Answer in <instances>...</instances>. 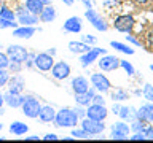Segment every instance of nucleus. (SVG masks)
Returning <instances> with one entry per match:
<instances>
[{
    "label": "nucleus",
    "instance_id": "f257e3e1",
    "mask_svg": "<svg viewBox=\"0 0 153 143\" xmlns=\"http://www.w3.org/2000/svg\"><path fill=\"white\" fill-rule=\"evenodd\" d=\"M80 118L76 116V113L70 108H61L59 111H56L54 118V126L56 127H76Z\"/></svg>",
    "mask_w": 153,
    "mask_h": 143
},
{
    "label": "nucleus",
    "instance_id": "f03ea898",
    "mask_svg": "<svg viewBox=\"0 0 153 143\" xmlns=\"http://www.w3.org/2000/svg\"><path fill=\"white\" fill-rule=\"evenodd\" d=\"M134 26H136V18H134V14H131V13L118 14V16L113 19L115 30H118L121 33H132Z\"/></svg>",
    "mask_w": 153,
    "mask_h": 143
},
{
    "label": "nucleus",
    "instance_id": "7ed1b4c3",
    "mask_svg": "<svg viewBox=\"0 0 153 143\" xmlns=\"http://www.w3.org/2000/svg\"><path fill=\"white\" fill-rule=\"evenodd\" d=\"M21 108H22L24 116H27L30 119H35V118H38V114H40L42 105H40V102H38L35 97H30V95H29V97L24 99Z\"/></svg>",
    "mask_w": 153,
    "mask_h": 143
},
{
    "label": "nucleus",
    "instance_id": "20e7f679",
    "mask_svg": "<svg viewBox=\"0 0 153 143\" xmlns=\"http://www.w3.org/2000/svg\"><path fill=\"white\" fill-rule=\"evenodd\" d=\"M7 56L10 60L13 62H19V64H24L29 57V51L21 45H10L7 48Z\"/></svg>",
    "mask_w": 153,
    "mask_h": 143
},
{
    "label": "nucleus",
    "instance_id": "39448f33",
    "mask_svg": "<svg viewBox=\"0 0 153 143\" xmlns=\"http://www.w3.org/2000/svg\"><path fill=\"white\" fill-rule=\"evenodd\" d=\"M85 18L88 19L89 24L96 29V30H99V32H107V30H108V24L105 22L104 18L100 16L97 11H94L93 8H91V10H86V11H85Z\"/></svg>",
    "mask_w": 153,
    "mask_h": 143
},
{
    "label": "nucleus",
    "instance_id": "423d86ee",
    "mask_svg": "<svg viewBox=\"0 0 153 143\" xmlns=\"http://www.w3.org/2000/svg\"><path fill=\"white\" fill-rule=\"evenodd\" d=\"M14 13H16V19H18L19 26H37L38 21H40V18L37 14H32L26 7L18 8Z\"/></svg>",
    "mask_w": 153,
    "mask_h": 143
},
{
    "label": "nucleus",
    "instance_id": "0eeeda50",
    "mask_svg": "<svg viewBox=\"0 0 153 143\" xmlns=\"http://www.w3.org/2000/svg\"><path fill=\"white\" fill-rule=\"evenodd\" d=\"M81 129H85L89 135H100L105 130V124L104 121H96V119H91L86 116L81 119Z\"/></svg>",
    "mask_w": 153,
    "mask_h": 143
},
{
    "label": "nucleus",
    "instance_id": "6e6552de",
    "mask_svg": "<svg viewBox=\"0 0 153 143\" xmlns=\"http://www.w3.org/2000/svg\"><path fill=\"white\" fill-rule=\"evenodd\" d=\"M91 84L96 91H99L100 94H105L112 89V84H110L108 78L102 73H93L91 75Z\"/></svg>",
    "mask_w": 153,
    "mask_h": 143
},
{
    "label": "nucleus",
    "instance_id": "1a4fd4ad",
    "mask_svg": "<svg viewBox=\"0 0 153 143\" xmlns=\"http://www.w3.org/2000/svg\"><path fill=\"white\" fill-rule=\"evenodd\" d=\"M33 65L42 72H51L53 65H54V59L48 52H38V54H35V59H33Z\"/></svg>",
    "mask_w": 153,
    "mask_h": 143
},
{
    "label": "nucleus",
    "instance_id": "9d476101",
    "mask_svg": "<svg viewBox=\"0 0 153 143\" xmlns=\"http://www.w3.org/2000/svg\"><path fill=\"white\" fill-rule=\"evenodd\" d=\"M131 133V127L128 126L126 122L118 121L112 124V133H110V138L112 140H126Z\"/></svg>",
    "mask_w": 153,
    "mask_h": 143
},
{
    "label": "nucleus",
    "instance_id": "9b49d317",
    "mask_svg": "<svg viewBox=\"0 0 153 143\" xmlns=\"http://www.w3.org/2000/svg\"><path fill=\"white\" fill-rule=\"evenodd\" d=\"M100 54H102V56L107 54V49H105V48H91L88 52L81 54V57H80V64H81V67H83V69L89 67L94 60H97V57H99Z\"/></svg>",
    "mask_w": 153,
    "mask_h": 143
},
{
    "label": "nucleus",
    "instance_id": "f8f14e48",
    "mask_svg": "<svg viewBox=\"0 0 153 143\" xmlns=\"http://www.w3.org/2000/svg\"><path fill=\"white\" fill-rule=\"evenodd\" d=\"M120 60H121V59H118L117 56L104 54L97 60V64H99V69L102 70V72H113V70H117L118 67H120Z\"/></svg>",
    "mask_w": 153,
    "mask_h": 143
},
{
    "label": "nucleus",
    "instance_id": "ddd939ff",
    "mask_svg": "<svg viewBox=\"0 0 153 143\" xmlns=\"http://www.w3.org/2000/svg\"><path fill=\"white\" fill-rule=\"evenodd\" d=\"M51 76L54 80H59V81L69 78L70 76V65L64 60L54 62V65H53V69H51Z\"/></svg>",
    "mask_w": 153,
    "mask_h": 143
},
{
    "label": "nucleus",
    "instance_id": "4468645a",
    "mask_svg": "<svg viewBox=\"0 0 153 143\" xmlns=\"http://www.w3.org/2000/svg\"><path fill=\"white\" fill-rule=\"evenodd\" d=\"M107 108H105V105H97V103H91L88 105V108H86V116L91 118V119H96V121H104L105 118H107Z\"/></svg>",
    "mask_w": 153,
    "mask_h": 143
},
{
    "label": "nucleus",
    "instance_id": "2eb2a0df",
    "mask_svg": "<svg viewBox=\"0 0 153 143\" xmlns=\"http://www.w3.org/2000/svg\"><path fill=\"white\" fill-rule=\"evenodd\" d=\"M81 29H83V24H81V18L78 16H72L64 22L62 26V30L69 32V33H80Z\"/></svg>",
    "mask_w": 153,
    "mask_h": 143
},
{
    "label": "nucleus",
    "instance_id": "dca6fc26",
    "mask_svg": "<svg viewBox=\"0 0 153 143\" xmlns=\"http://www.w3.org/2000/svg\"><path fill=\"white\" fill-rule=\"evenodd\" d=\"M8 91H11V92H16V94H21L24 88H26V81H24V78L21 75H13V76H10V80H8Z\"/></svg>",
    "mask_w": 153,
    "mask_h": 143
},
{
    "label": "nucleus",
    "instance_id": "f3484780",
    "mask_svg": "<svg viewBox=\"0 0 153 143\" xmlns=\"http://www.w3.org/2000/svg\"><path fill=\"white\" fill-rule=\"evenodd\" d=\"M24 95L21 94H16V92H11V91H7V92L3 94V102L8 105V107L11 108H19L24 102Z\"/></svg>",
    "mask_w": 153,
    "mask_h": 143
},
{
    "label": "nucleus",
    "instance_id": "a211bd4d",
    "mask_svg": "<svg viewBox=\"0 0 153 143\" xmlns=\"http://www.w3.org/2000/svg\"><path fill=\"white\" fill-rule=\"evenodd\" d=\"M35 32L37 26H18L16 29H13V35L16 38H22V40H29Z\"/></svg>",
    "mask_w": 153,
    "mask_h": 143
},
{
    "label": "nucleus",
    "instance_id": "6ab92c4d",
    "mask_svg": "<svg viewBox=\"0 0 153 143\" xmlns=\"http://www.w3.org/2000/svg\"><path fill=\"white\" fill-rule=\"evenodd\" d=\"M137 118L145 122H153V103L148 102L140 105V108L137 110Z\"/></svg>",
    "mask_w": 153,
    "mask_h": 143
},
{
    "label": "nucleus",
    "instance_id": "aec40b11",
    "mask_svg": "<svg viewBox=\"0 0 153 143\" xmlns=\"http://www.w3.org/2000/svg\"><path fill=\"white\" fill-rule=\"evenodd\" d=\"M70 86H72L74 94H83L89 89V83H88V80H86L85 76H76V78H74Z\"/></svg>",
    "mask_w": 153,
    "mask_h": 143
},
{
    "label": "nucleus",
    "instance_id": "412c9836",
    "mask_svg": "<svg viewBox=\"0 0 153 143\" xmlns=\"http://www.w3.org/2000/svg\"><path fill=\"white\" fill-rule=\"evenodd\" d=\"M96 94V89L94 88H89L86 92L83 94H75V102L76 105H81V107H88V105L93 103V97Z\"/></svg>",
    "mask_w": 153,
    "mask_h": 143
},
{
    "label": "nucleus",
    "instance_id": "4be33fe9",
    "mask_svg": "<svg viewBox=\"0 0 153 143\" xmlns=\"http://www.w3.org/2000/svg\"><path fill=\"white\" fill-rule=\"evenodd\" d=\"M57 13H56V8L53 7V5H45L42 10V13L38 14V18H40L42 22H53L56 19Z\"/></svg>",
    "mask_w": 153,
    "mask_h": 143
},
{
    "label": "nucleus",
    "instance_id": "5701e85b",
    "mask_svg": "<svg viewBox=\"0 0 153 143\" xmlns=\"http://www.w3.org/2000/svg\"><path fill=\"white\" fill-rule=\"evenodd\" d=\"M56 118V110L51 107V105H45L40 110V114H38V119L42 122H54Z\"/></svg>",
    "mask_w": 153,
    "mask_h": 143
},
{
    "label": "nucleus",
    "instance_id": "b1692460",
    "mask_svg": "<svg viewBox=\"0 0 153 143\" xmlns=\"http://www.w3.org/2000/svg\"><path fill=\"white\" fill-rule=\"evenodd\" d=\"M118 116L123 121H134V119H137V110L134 107H120Z\"/></svg>",
    "mask_w": 153,
    "mask_h": 143
},
{
    "label": "nucleus",
    "instance_id": "393cba45",
    "mask_svg": "<svg viewBox=\"0 0 153 143\" xmlns=\"http://www.w3.org/2000/svg\"><path fill=\"white\" fill-rule=\"evenodd\" d=\"M91 49L89 45H86L83 41H70L69 43V51L72 54H85V52H88Z\"/></svg>",
    "mask_w": 153,
    "mask_h": 143
},
{
    "label": "nucleus",
    "instance_id": "a878e982",
    "mask_svg": "<svg viewBox=\"0 0 153 143\" xmlns=\"http://www.w3.org/2000/svg\"><path fill=\"white\" fill-rule=\"evenodd\" d=\"M10 132L13 133V135H16V137H21V135H26L27 130H29V126L27 124H24L21 121H14L10 124Z\"/></svg>",
    "mask_w": 153,
    "mask_h": 143
},
{
    "label": "nucleus",
    "instance_id": "bb28decb",
    "mask_svg": "<svg viewBox=\"0 0 153 143\" xmlns=\"http://www.w3.org/2000/svg\"><path fill=\"white\" fill-rule=\"evenodd\" d=\"M110 99L113 102H123V100H128L129 99V92L124 91L123 88H115V89H110Z\"/></svg>",
    "mask_w": 153,
    "mask_h": 143
},
{
    "label": "nucleus",
    "instance_id": "cd10ccee",
    "mask_svg": "<svg viewBox=\"0 0 153 143\" xmlns=\"http://www.w3.org/2000/svg\"><path fill=\"white\" fill-rule=\"evenodd\" d=\"M24 7H26L32 14H37V16H38V14L42 13V10H43V7H45V5L42 3V0H26Z\"/></svg>",
    "mask_w": 153,
    "mask_h": 143
},
{
    "label": "nucleus",
    "instance_id": "c85d7f7f",
    "mask_svg": "<svg viewBox=\"0 0 153 143\" xmlns=\"http://www.w3.org/2000/svg\"><path fill=\"white\" fill-rule=\"evenodd\" d=\"M110 46H112L113 49L123 52V54H128V56L134 54V48H131L129 45H124V43H121V41H110Z\"/></svg>",
    "mask_w": 153,
    "mask_h": 143
},
{
    "label": "nucleus",
    "instance_id": "c756f323",
    "mask_svg": "<svg viewBox=\"0 0 153 143\" xmlns=\"http://www.w3.org/2000/svg\"><path fill=\"white\" fill-rule=\"evenodd\" d=\"M0 16L3 19H7V21H16V13H14V10L5 7V5L0 7Z\"/></svg>",
    "mask_w": 153,
    "mask_h": 143
},
{
    "label": "nucleus",
    "instance_id": "7c9ffc66",
    "mask_svg": "<svg viewBox=\"0 0 153 143\" xmlns=\"http://www.w3.org/2000/svg\"><path fill=\"white\" fill-rule=\"evenodd\" d=\"M129 127H131V132H143L147 127V122L137 118V119H134V121H131V126Z\"/></svg>",
    "mask_w": 153,
    "mask_h": 143
},
{
    "label": "nucleus",
    "instance_id": "2f4dec72",
    "mask_svg": "<svg viewBox=\"0 0 153 143\" xmlns=\"http://www.w3.org/2000/svg\"><path fill=\"white\" fill-rule=\"evenodd\" d=\"M10 70L8 69H0V89L5 88L8 84V80H10Z\"/></svg>",
    "mask_w": 153,
    "mask_h": 143
},
{
    "label": "nucleus",
    "instance_id": "473e14b6",
    "mask_svg": "<svg viewBox=\"0 0 153 143\" xmlns=\"http://www.w3.org/2000/svg\"><path fill=\"white\" fill-rule=\"evenodd\" d=\"M72 137H74V138H89V133L86 132L85 129L72 127Z\"/></svg>",
    "mask_w": 153,
    "mask_h": 143
},
{
    "label": "nucleus",
    "instance_id": "72a5a7b5",
    "mask_svg": "<svg viewBox=\"0 0 153 143\" xmlns=\"http://www.w3.org/2000/svg\"><path fill=\"white\" fill-rule=\"evenodd\" d=\"M142 94H143V97H145L148 102L153 103V86L152 84H145V86H143Z\"/></svg>",
    "mask_w": 153,
    "mask_h": 143
},
{
    "label": "nucleus",
    "instance_id": "f704fd0d",
    "mask_svg": "<svg viewBox=\"0 0 153 143\" xmlns=\"http://www.w3.org/2000/svg\"><path fill=\"white\" fill-rule=\"evenodd\" d=\"M16 21H7V19H3L2 16H0V29H16L18 27Z\"/></svg>",
    "mask_w": 153,
    "mask_h": 143
},
{
    "label": "nucleus",
    "instance_id": "c9c22d12",
    "mask_svg": "<svg viewBox=\"0 0 153 143\" xmlns=\"http://www.w3.org/2000/svg\"><path fill=\"white\" fill-rule=\"evenodd\" d=\"M120 67H121V69L126 72V73L129 75V76H132L134 73H136V70H134V67L129 64L128 60H120Z\"/></svg>",
    "mask_w": 153,
    "mask_h": 143
},
{
    "label": "nucleus",
    "instance_id": "e433bc0d",
    "mask_svg": "<svg viewBox=\"0 0 153 143\" xmlns=\"http://www.w3.org/2000/svg\"><path fill=\"white\" fill-rule=\"evenodd\" d=\"M8 70H10V73H19V72L22 70V64L10 60V64H8Z\"/></svg>",
    "mask_w": 153,
    "mask_h": 143
},
{
    "label": "nucleus",
    "instance_id": "4c0bfd02",
    "mask_svg": "<svg viewBox=\"0 0 153 143\" xmlns=\"http://www.w3.org/2000/svg\"><path fill=\"white\" fill-rule=\"evenodd\" d=\"M81 41L86 43V45H89V46H93V45H96V43H97V38H96L94 35H89V33H86V35L81 37Z\"/></svg>",
    "mask_w": 153,
    "mask_h": 143
},
{
    "label": "nucleus",
    "instance_id": "58836bf2",
    "mask_svg": "<svg viewBox=\"0 0 153 143\" xmlns=\"http://www.w3.org/2000/svg\"><path fill=\"white\" fill-rule=\"evenodd\" d=\"M10 59L7 56V52H0V69H8Z\"/></svg>",
    "mask_w": 153,
    "mask_h": 143
},
{
    "label": "nucleus",
    "instance_id": "ea45409f",
    "mask_svg": "<svg viewBox=\"0 0 153 143\" xmlns=\"http://www.w3.org/2000/svg\"><path fill=\"white\" fill-rule=\"evenodd\" d=\"M124 37H126V41H128V43H131V45H134V46H140V48H142L140 41H139V38H136L132 33H128V35H124Z\"/></svg>",
    "mask_w": 153,
    "mask_h": 143
},
{
    "label": "nucleus",
    "instance_id": "a19ab883",
    "mask_svg": "<svg viewBox=\"0 0 153 143\" xmlns=\"http://www.w3.org/2000/svg\"><path fill=\"white\" fill-rule=\"evenodd\" d=\"M129 140H132V142H139V140H147V137H145V133L143 132H134V135L129 137Z\"/></svg>",
    "mask_w": 153,
    "mask_h": 143
},
{
    "label": "nucleus",
    "instance_id": "79ce46f5",
    "mask_svg": "<svg viewBox=\"0 0 153 143\" xmlns=\"http://www.w3.org/2000/svg\"><path fill=\"white\" fill-rule=\"evenodd\" d=\"M74 111L76 113V116H78V118H81V119L86 118V108L81 107V105H78L76 108H74Z\"/></svg>",
    "mask_w": 153,
    "mask_h": 143
},
{
    "label": "nucleus",
    "instance_id": "37998d69",
    "mask_svg": "<svg viewBox=\"0 0 153 143\" xmlns=\"http://www.w3.org/2000/svg\"><path fill=\"white\" fill-rule=\"evenodd\" d=\"M93 103H97V105H105V99L102 97V94H94V97H93Z\"/></svg>",
    "mask_w": 153,
    "mask_h": 143
},
{
    "label": "nucleus",
    "instance_id": "c03bdc74",
    "mask_svg": "<svg viewBox=\"0 0 153 143\" xmlns=\"http://www.w3.org/2000/svg\"><path fill=\"white\" fill-rule=\"evenodd\" d=\"M143 133H145V137L148 138V140H153V122H152V126H147L145 127Z\"/></svg>",
    "mask_w": 153,
    "mask_h": 143
},
{
    "label": "nucleus",
    "instance_id": "a18cd8bd",
    "mask_svg": "<svg viewBox=\"0 0 153 143\" xmlns=\"http://www.w3.org/2000/svg\"><path fill=\"white\" fill-rule=\"evenodd\" d=\"M43 140H45V142H50V140L56 142V140H59V137H57L56 133H46V135L43 137Z\"/></svg>",
    "mask_w": 153,
    "mask_h": 143
},
{
    "label": "nucleus",
    "instance_id": "49530a36",
    "mask_svg": "<svg viewBox=\"0 0 153 143\" xmlns=\"http://www.w3.org/2000/svg\"><path fill=\"white\" fill-rule=\"evenodd\" d=\"M78 2L83 3L86 10H91V8H93V2H91V0H78Z\"/></svg>",
    "mask_w": 153,
    "mask_h": 143
},
{
    "label": "nucleus",
    "instance_id": "de8ad7c7",
    "mask_svg": "<svg viewBox=\"0 0 153 143\" xmlns=\"http://www.w3.org/2000/svg\"><path fill=\"white\" fill-rule=\"evenodd\" d=\"M45 52H48L50 56H53V57H54V56H56V52H57V49H56V48H48V49H46Z\"/></svg>",
    "mask_w": 153,
    "mask_h": 143
},
{
    "label": "nucleus",
    "instance_id": "09e8293b",
    "mask_svg": "<svg viewBox=\"0 0 153 143\" xmlns=\"http://www.w3.org/2000/svg\"><path fill=\"white\" fill-rule=\"evenodd\" d=\"M131 2L137 3V5H147V3H150L152 0H131Z\"/></svg>",
    "mask_w": 153,
    "mask_h": 143
},
{
    "label": "nucleus",
    "instance_id": "8fccbe9b",
    "mask_svg": "<svg viewBox=\"0 0 153 143\" xmlns=\"http://www.w3.org/2000/svg\"><path fill=\"white\" fill-rule=\"evenodd\" d=\"M118 111H120V105H118V103H113V107H112V113H113V114H118Z\"/></svg>",
    "mask_w": 153,
    "mask_h": 143
},
{
    "label": "nucleus",
    "instance_id": "3c124183",
    "mask_svg": "<svg viewBox=\"0 0 153 143\" xmlns=\"http://www.w3.org/2000/svg\"><path fill=\"white\" fill-rule=\"evenodd\" d=\"M61 2L64 3V5H67V7H72V5H74V2H75V0H61Z\"/></svg>",
    "mask_w": 153,
    "mask_h": 143
},
{
    "label": "nucleus",
    "instance_id": "603ef678",
    "mask_svg": "<svg viewBox=\"0 0 153 143\" xmlns=\"http://www.w3.org/2000/svg\"><path fill=\"white\" fill-rule=\"evenodd\" d=\"M26 140H40V137L38 135H29V137H26Z\"/></svg>",
    "mask_w": 153,
    "mask_h": 143
},
{
    "label": "nucleus",
    "instance_id": "864d4df0",
    "mask_svg": "<svg viewBox=\"0 0 153 143\" xmlns=\"http://www.w3.org/2000/svg\"><path fill=\"white\" fill-rule=\"evenodd\" d=\"M3 103H5V102H3V94H0V108H2Z\"/></svg>",
    "mask_w": 153,
    "mask_h": 143
},
{
    "label": "nucleus",
    "instance_id": "5fc2aeb1",
    "mask_svg": "<svg viewBox=\"0 0 153 143\" xmlns=\"http://www.w3.org/2000/svg\"><path fill=\"white\" fill-rule=\"evenodd\" d=\"M43 5H51V0H42Z\"/></svg>",
    "mask_w": 153,
    "mask_h": 143
},
{
    "label": "nucleus",
    "instance_id": "6e6d98bb",
    "mask_svg": "<svg viewBox=\"0 0 153 143\" xmlns=\"http://www.w3.org/2000/svg\"><path fill=\"white\" fill-rule=\"evenodd\" d=\"M2 129H3V124H2V122H0V130H2Z\"/></svg>",
    "mask_w": 153,
    "mask_h": 143
},
{
    "label": "nucleus",
    "instance_id": "4d7b16f0",
    "mask_svg": "<svg viewBox=\"0 0 153 143\" xmlns=\"http://www.w3.org/2000/svg\"><path fill=\"white\" fill-rule=\"evenodd\" d=\"M150 70L153 72V64H150Z\"/></svg>",
    "mask_w": 153,
    "mask_h": 143
},
{
    "label": "nucleus",
    "instance_id": "13d9d810",
    "mask_svg": "<svg viewBox=\"0 0 153 143\" xmlns=\"http://www.w3.org/2000/svg\"><path fill=\"white\" fill-rule=\"evenodd\" d=\"M2 5H3V0H0V7H2Z\"/></svg>",
    "mask_w": 153,
    "mask_h": 143
},
{
    "label": "nucleus",
    "instance_id": "bf43d9fd",
    "mask_svg": "<svg viewBox=\"0 0 153 143\" xmlns=\"http://www.w3.org/2000/svg\"><path fill=\"white\" fill-rule=\"evenodd\" d=\"M0 48H2V45H0Z\"/></svg>",
    "mask_w": 153,
    "mask_h": 143
}]
</instances>
